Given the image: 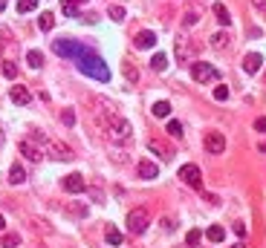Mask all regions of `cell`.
Segmentation results:
<instances>
[{
  "label": "cell",
  "instance_id": "11",
  "mask_svg": "<svg viewBox=\"0 0 266 248\" xmlns=\"http://www.w3.org/2000/svg\"><path fill=\"white\" fill-rule=\"evenodd\" d=\"M177 61H194V47L188 44V38H177Z\"/></svg>",
  "mask_w": 266,
  "mask_h": 248
},
{
  "label": "cell",
  "instance_id": "8",
  "mask_svg": "<svg viewBox=\"0 0 266 248\" xmlns=\"http://www.w3.org/2000/svg\"><path fill=\"white\" fill-rule=\"evenodd\" d=\"M180 179H183L188 188H194V191L202 188V173H200L197 165H183V167H180Z\"/></svg>",
  "mask_w": 266,
  "mask_h": 248
},
{
  "label": "cell",
  "instance_id": "28",
  "mask_svg": "<svg viewBox=\"0 0 266 248\" xmlns=\"http://www.w3.org/2000/svg\"><path fill=\"white\" fill-rule=\"evenodd\" d=\"M168 136H174V139H183V124H180V121H177V118H171V121H168Z\"/></svg>",
  "mask_w": 266,
  "mask_h": 248
},
{
  "label": "cell",
  "instance_id": "2",
  "mask_svg": "<svg viewBox=\"0 0 266 248\" xmlns=\"http://www.w3.org/2000/svg\"><path fill=\"white\" fill-rule=\"evenodd\" d=\"M32 142L41 150H47L52 159H58V162H69V159H72V148H66L64 142H58V139H50L47 133L32 130Z\"/></svg>",
  "mask_w": 266,
  "mask_h": 248
},
{
  "label": "cell",
  "instance_id": "32",
  "mask_svg": "<svg viewBox=\"0 0 266 248\" xmlns=\"http://www.w3.org/2000/svg\"><path fill=\"white\" fill-rule=\"evenodd\" d=\"M107 15H110V20H116V23H122V20H125V15H128V12H125L122 6H110V12H107Z\"/></svg>",
  "mask_w": 266,
  "mask_h": 248
},
{
  "label": "cell",
  "instance_id": "43",
  "mask_svg": "<svg viewBox=\"0 0 266 248\" xmlns=\"http://www.w3.org/2000/svg\"><path fill=\"white\" fill-rule=\"evenodd\" d=\"M258 150H261V153H266V142H261V148H258Z\"/></svg>",
  "mask_w": 266,
  "mask_h": 248
},
{
  "label": "cell",
  "instance_id": "25",
  "mask_svg": "<svg viewBox=\"0 0 266 248\" xmlns=\"http://www.w3.org/2000/svg\"><path fill=\"white\" fill-rule=\"evenodd\" d=\"M205 237H208L211 243H223V240H226V231H223L220 225H211V228L205 231Z\"/></svg>",
  "mask_w": 266,
  "mask_h": 248
},
{
  "label": "cell",
  "instance_id": "19",
  "mask_svg": "<svg viewBox=\"0 0 266 248\" xmlns=\"http://www.w3.org/2000/svg\"><path fill=\"white\" fill-rule=\"evenodd\" d=\"M211 12H214V17L220 20V26H229V23H232V15H229V9H226L223 3H214V9H211Z\"/></svg>",
  "mask_w": 266,
  "mask_h": 248
},
{
  "label": "cell",
  "instance_id": "13",
  "mask_svg": "<svg viewBox=\"0 0 266 248\" xmlns=\"http://www.w3.org/2000/svg\"><path fill=\"white\" fill-rule=\"evenodd\" d=\"M133 44H136V50H150V47H156V35L148 32V29H142V32H136Z\"/></svg>",
  "mask_w": 266,
  "mask_h": 248
},
{
  "label": "cell",
  "instance_id": "21",
  "mask_svg": "<svg viewBox=\"0 0 266 248\" xmlns=\"http://www.w3.org/2000/svg\"><path fill=\"white\" fill-rule=\"evenodd\" d=\"M122 72H125V78L131 84H139V69H136L131 61H122Z\"/></svg>",
  "mask_w": 266,
  "mask_h": 248
},
{
  "label": "cell",
  "instance_id": "20",
  "mask_svg": "<svg viewBox=\"0 0 266 248\" xmlns=\"http://www.w3.org/2000/svg\"><path fill=\"white\" fill-rule=\"evenodd\" d=\"M104 240H107V246H122V243H125L122 231H116L113 225H107V231H104Z\"/></svg>",
  "mask_w": 266,
  "mask_h": 248
},
{
  "label": "cell",
  "instance_id": "30",
  "mask_svg": "<svg viewBox=\"0 0 266 248\" xmlns=\"http://www.w3.org/2000/svg\"><path fill=\"white\" fill-rule=\"evenodd\" d=\"M38 9V0H17V12L23 15V12H35Z\"/></svg>",
  "mask_w": 266,
  "mask_h": 248
},
{
  "label": "cell",
  "instance_id": "45",
  "mask_svg": "<svg viewBox=\"0 0 266 248\" xmlns=\"http://www.w3.org/2000/svg\"><path fill=\"white\" fill-rule=\"evenodd\" d=\"M232 248H246V246H240V243H237V246H232Z\"/></svg>",
  "mask_w": 266,
  "mask_h": 248
},
{
  "label": "cell",
  "instance_id": "17",
  "mask_svg": "<svg viewBox=\"0 0 266 248\" xmlns=\"http://www.w3.org/2000/svg\"><path fill=\"white\" fill-rule=\"evenodd\" d=\"M208 44L214 47V50H229V44H232V35L229 32H214L208 38Z\"/></svg>",
  "mask_w": 266,
  "mask_h": 248
},
{
  "label": "cell",
  "instance_id": "37",
  "mask_svg": "<svg viewBox=\"0 0 266 248\" xmlns=\"http://www.w3.org/2000/svg\"><path fill=\"white\" fill-rule=\"evenodd\" d=\"M197 20H200V15H197V12H188V15L183 17V26H194Z\"/></svg>",
  "mask_w": 266,
  "mask_h": 248
},
{
  "label": "cell",
  "instance_id": "27",
  "mask_svg": "<svg viewBox=\"0 0 266 248\" xmlns=\"http://www.w3.org/2000/svg\"><path fill=\"white\" fill-rule=\"evenodd\" d=\"M0 246L3 248H17L20 246V237H17V234H3V237H0Z\"/></svg>",
  "mask_w": 266,
  "mask_h": 248
},
{
  "label": "cell",
  "instance_id": "18",
  "mask_svg": "<svg viewBox=\"0 0 266 248\" xmlns=\"http://www.w3.org/2000/svg\"><path fill=\"white\" fill-rule=\"evenodd\" d=\"M9 182H12V185H23V182H26V170H23V165H12V167H9Z\"/></svg>",
  "mask_w": 266,
  "mask_h": 248
},
{
  "label": "cell",
  "instance_id": "16",
  "mask_svg": "<svg viewBox=\"0 0 266 248\" xmlns=\"http://www.w3.org/2000/svg\"><path fill=\"white\" fill-rule=\"evenodd\" d=\"M136 170H139L142 179H156V176H159V167L153 165V162H148V159H142V162L136 165Z\"/></svg>",
  "mask_w": 266,
  "mask_h": 248
},
{
  "label": "cell",
  "instance_id": "40",
  "mask_svg": "<svg viewBox=\"0 0 266 248\" xmlns=\"http://www.w3.org/2000/svg\"><path fill=\"white\" fill-rule=\"evenodd\" d=\"M252 6H255V9H261V12H266V0H252Z\"/></svg>",
  "mask_w": 266,
  "mask_h": 248
},
{
  "label": "cell",
  "instance_id": "6",
  "mask_svg": "<svg viewBox=\"0 0 266 248\" xmlns=\"http://www.w3.org/2000/svg\"><path fill=\"white\" fill-rule=\"evenodd\" d=\"M202 145H205V153L220 156V153H226V136H223L220 130H208L205 133V139H202Z\"/></svg>",
  "mask_w": 266,
  "mask_h": 248
},
{
  "label": "cell",
  "instance_id": "22",
  "mask_svg": "<svg viewBox=\"0 0 266 248\" xmlns=\"http://www.w3.org/2000/svg\"><path fill=\"white\" fill-rule=\"evenodd\" d=\"M150 113H153L156 118H168L171 116V104H168V101H156V104L150 107Z\"/></svg>",
  "mask_w": 266,
  "mask_h": 248
},
{
  "label": "cell",
  "instance_id": "39",
  "mask_svg": "<svg viewBox=\"0 0 266 248\" xmlns=\"http://www.w3.org/2000/svg\"><path fill=\"white\" fill-rule=\"evenodd\" d=\"M234 234L243 237V234H246V225H243V222H234Z\"/></svg>",
  "mask_w": 266,
  "mask_h": 248
},
{
  "label": "cell",
  "instance_id": "12",
  "mask_svg": "<svg viewBox=\"0 0 266 248\" xmlns=\"http://www.w3.org/2000/svg\"><path fill=\"white\" fill-rule=\"evenodd\" d=\"M61 185H64V191H69V194H81L84 188H87V185H84V176H81V173H69V176H66Z\"/></svg>",
  "mask_w": 266,
  "mask_h": 248
},
{
  "label": "cell",
  "instance_id": "10",
  "mask_svg": "<svg viewBox=\"0 0 266 248\" xmlns=\"http://www.w3.org/2000/svg\"><path fill=\"white\" fill-rule=\"evenodd\" d=\"M9 99L15 101L17 107H26V104H29V101H32V93H29V90H26V87H23V84H15V87H12V90H9Z\"/></svg>",
  "mask_w": 266,
  "mask_h": 248
},
{
  "label": "cell",
  "instance_id": "33",
  "mask_svg": "<svg viewBox=\"0 0 266 248\" xmlns=\"http://www.w3.org/2000/svg\"><path fill=\"white\" fill-rule=\"evenodd\" d=\"M214 99L217 101H226V99H229V87H226V84H217V87H214Z\"/></svg>",
  "mask_w": 266,
  "mask_h": 248
},
{
  "label": "cell",
  "instance_id": "7",
  "mask_svg": "<svg viewBox=\"0 0 266 248\" xmlns=\"http://www.w3.org/2000/svg\"><path fill=\"white\" fill-rule=\"evenodd\" d=\"M191 75H194V81H197V84L217 81V69H214L211 64H205V61H194V66H191Z\"/></svg>",
  "mask_w": 266,
  "mask_h": 248
},
{
  "label": "cell",
  "instance_id": "41",
  "mask_svg": "<svg viewBox=\"0 0 266 248\" xmlns=\"http://www.w3.org/2000/svg\"><path fill=\"white\" fill-rule=\"evenodd\" d=\"M162 225H165L168 231H174V228H177V222H174V219H162Z\"/></svg>",
  "mask_w": 266,
  "mask_h": 248
},
{
  "label": "cell",
  "instance_id": "42",
  "mask_svg": "<svg viewBox=\"0 0 266 248\" xmlns=\"http://www.w3.org/2000/svg\"><path fill=\"white\" fill-rule=\"evenodd\" d=\"M3 228H6V219H3V216H0V231H3Z\"/></svg>",
  "mask_w": 266,
  "mask_h": 248
},
{
  "label": "cell",
  "instance_id": "24",
  "mask_svg": "<svg viewBox=\"0 0 266 248\" xmlns=\"http://www.w3.org/2000/svg\"><path fill=\"white\" fill-rule=\"evenodd\" d=\"M150 66H153L156 72H162V69L168 66V55H165V52H156V55L150 58Z\"/></svg>",
  "mask_w": 266,
  "mask_h": 248
},
{
  "label": "cell",
  "instance_id": "4",
  "mask_svg": "<svg viewBox=\"0 0 266 248\" xmlns=\"http://www.w3.org/2000/svg\"><path fill=\"white\" fill-rule=\"evenodd\" d=\"M52 50H55V55H61V58H69V61H78L81 55H87V47L84 44H78V41H66V38H61V41H55L52 44Z\"/></svg>",
  "mask_w": 266,
  "mask_h": 248
},
{
  "label": "cell",
  "instance_id": "29",
  "mask_svg": "<svg viewBox=\"0 0 266 248\" xmlns=\"http://www.w3.org/2000/svg\"><path fill=\"white\" fill-rule=\"evenodd\" d=\"M3 75H6L9 81H15L17 78V64L15 61H3Z\"/></svg>",
  "mask_w": 266,
  "mask_h": 248
},
{
  "label": "cell",
  "instance_id": "47",
  "mask_svg": "<svg viewBox=\"0 0 266 248\" xmlns=\"http://www.w3.org/2000/svg\"><path fill=\"white\" fill-rule=\"evenodd\" d=\"M0 145H3V130H0Z\"/></svg>",
  "mask_w": 266,
  "mask_h": 248
},
{
  "label": "cell",
  "instance_id": "38",
  "mask_svg": "<svg viewBox=\"0 0 266 248\" xmlns=\"http://www.w3.org/2000/svg\"><path fill=\"white\" fill-rule=\"evenodd\" d=\"M255 130L266 133V116H261V118H258V121H255Z\"/></svg>",
  "mask_w": 266,
  "mask_h": 248
},
{
  "label": "cell",
  "instance_id": "9",
  "mask_svg": "<svg viewBox=\"0 0 266 248\" xmlns=\"http://www.w3.org/2000/svg\"><path fill=\"white\" fill-rule=\"evenodd\" d=\"M20 153H23V159H29L32 165H38V162L44 159V150L38 148L32 139H23V142H20Z\"/></svg>",
  "mask_w": 266,
  "mask_h": 248
},
{
  "label": "cell",
  "instance_id": "44",
  "mask_svg": "<svg viewBox=\"0 0 266 248\" xmlns=\"http://www.w3.org/2000/svg\"><path fill=\"white\" fill-rule=\"evenodd\" d=\"M3 9H6V0H0V12H3Z\"/></svg>",
  "mask_w": 266,
  "mask_h": 248
},
{
  "label": "cell",
  "instance_id": "48",
  "mask_svg": "<svg viewBox=\"0 0 266 248\" xmlns=\"http://www.w3.org/2000/svg\"><path fill=\"white\" fill-rule=\"evenodd\" d=\"M264 81H266V72H264Z\"/></svg>",
  "mask_w": 266,
  "mask_h": 248
},
{
  "label": "cell",
  "instance_id": "14",
  "mask_svg": "<svg viewBox=\"0 0 266 248\" xmlns=\"http://www.w3.org/2000/svg\"><path fill=\"white\" fill-rule=\"evenodd\" d=\"M261 66H264V55H258V52H249L246 58H243V69L255 75V72H261Z\"/></svg>",
  "mask_w": 266,
  "mask_h": 248
},
{
  "label": "cell",
  "instance_id": "46",
  "mask_svg": "<svg viewBox=\"0 0 266 248\" xmlns=\"http://www.w3.org/2000/svg\"><path fill=\"white\" fill-rule=\"evenodd\" d=\"M72 3H87V0H72Z\"/></svg>",
  "mask_w": 266,
  "mask_h": 248
},
{
  "label": "cell",
  "instance_id": "31",
  "mask_svg": "<svg viewBox=\"0 0 266 248\" xmlns=\"http://www.w3.org/2000/svg\"><path fill=\"white\" fill-rule=\"evenodd\" d=\"M75 6H78V3H72V0H64V3H61V12H64L66 17H75V15H78V9H75Z\"/></svg>",
  "mask_w": 266,
  "mask_h": 248
},
{
  "label": "cell",
  "instance_id": "49",
  "mask_svg": "<svg viewBox=\"0 0 266 248\" xmlns=\"http://www.w3.org/2000/svg\"><path fill=\"white\" fill-rule=\"evenodd\" d=\"M38 248H41V246H38Z\"/></svg>",
  "mask_w": 266,
  "mask_h": 248
},
{
  "label": "cell",
  "instance_id": "15",
  "mask_svg": "<svg viewBox=\"0 0 266 248\" xmlns=\"http://www.w3.org/2000/svg\"><path fill=\"white\" fill-rule=\"evenodd\" d=\"M148 150H153V153H156L159 159H165V162L174 156V150L168 148L165 142H159V139H148Z\"/></svg>",
  "mask_w": 266,
  "mask_h": 248
},
{
  "label": "cell",
  "instance_id": "34",
  "mask_svg": "<svg viewBox=\"0 0 266 248\" xmlns=\"http://www.w3.org/2000/svg\"><path fill=\"white\" fill-rule=\"evenodd\" d=\"M200 240H202V231H197V228H191L188 237H185V243H188V246H197Z\"/></svg>",
  "mask_w": 266,
  "mask_h": 248
},
{
  "label": "cell",
  "instance_id": "23",
  "mask_svg": "<svg viewBox=\"0 0 266 248\" xmlns=\"http://www.w3.org/2000/svg\"><path fill=\"white\" fill-rule=\"evenodd\" d=\"M26 64L32 66V69H41V66H44V52L32 50V52H29V55H26Z\"/></svg>",
  "mask_w": 266,
  "mask_h": 248
},
{
  "label": "cell",
  "instance_id": "5",
  "mask_svg": "<svg viewBox=\"0 0 266 248\" xmlns=\"http://www.w3.org/2000/svg\"><path fill=\"white\" fill-rule=\"evenodd\" d=\"M148 208H133L131 214H128V231L131 234H145L148 228Z\"/></svg>",
  "mask_w": 266,
  "mask_h": 248
},
{
  "label": "cell",
  "instance_id": "36",
  "mask_svg": "<svg viewBox=\"0 0 266 248\" xmlns=\"http://www.w3.org/2000/svg\"><path fill=\"white\" fill-rule=\"evenodd\" d=\"M61 121H64L66 127H72V124H75V113H72V110H64V113H61Z\"/></svg>",
  "mask_w": 266,
  "mask_h": 248
},
{
  "label": "cell",
  "instance_id": "35",
  "mask_svg": "<svg viewBox=\"0 0 266 248\" xmlns=\"http://www.w3.org/2000/svg\"><path fill=\"white\" fill-rule=\"evenodd\" d=\"M66 211L72 216H87V208H84V205H66Z\"/></svg>",
  "mask_w": 266,
  "mask_h": 248
},
{
  "label": "cell",
  "instance_id": "3",
  "mask_svg": "<svg viewBox=\"0 0 266 248\" xmlns=\"http://www.w3.org/2000/svg\"><path fill=\"white\" fill-rule=\"evenodd\" d=\"M75 66L81 69L84 75L96 78V81H110V69H107V64L101 61L99 55H93V52H87V55H81V58L75 61Z\"/></svg>",
  "mask_w": 266,
  "mask_h": 248
},
{
  "label": "cell",
  "instance_id": "1",
  "mask_svg": "<svg viewBox=\"0 0 266 248\" xmlns=\"http://www.w3.org/2000/svg\"><path fill=\"white\" fill-rule=\"evenodd\" d=\"M101 110H104V130H107V136L116 139V142H128L131 139V124L119 116V110L113 104H107V101H101Z\"/></svg>",
  "mask_w": 266,
  "mask_h": 248
},
{
  "label": "cell",
  "instance_id": "26",
  "mask_svg": "<svg viewBox=\"0 0 266 248\" xmlns=\"http://www.w3.org/2000/svg\"><path fill=\"white\" fill-rule=\"evenodd\" d=\"M38 26H41L44 32H50L52 26H55V17H52V12H44V15L38 17Z\"/></svg>",
  "mask_w": 266,
  "mask_h": 248
}]
</instances>
